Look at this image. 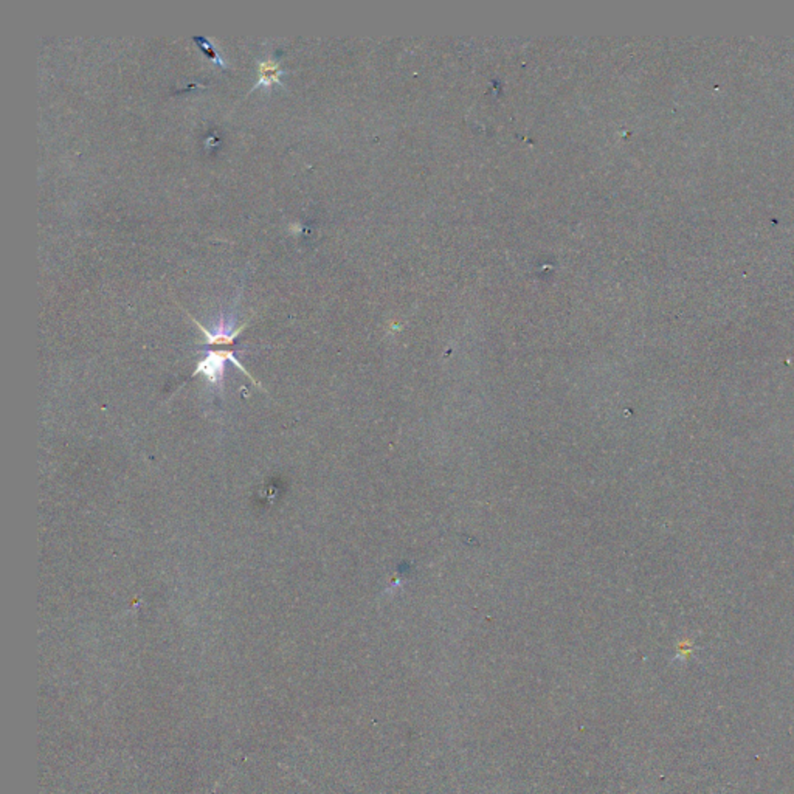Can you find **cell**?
Returning a JSON list of instances; mask_svg holds the SVG:
<instances>
[{"instance_id": "1", "label": "cell", "mask_w": 794, "mask_h": 794, "mask_svg": "<svg viewBox=\"0 0 794 794\" xmlns=\"http://www.w3.org/2000/svg\"><path fill=\"white\" fill-rule=\"evenodd\" d=\"M227 362H231L236 368H239L240 371L244 372V374H247L255 382V379L250 376V372H248L243 367V363L238 360L235 349H208L207 355L202 360H199L196 371L193 372L191 377L204 376L208 384L221 385L224 377H225Z\"/></svg>"}, {"instance_id": "2", "label": "cell", "mask_w": 794, "mask_h": 794, "mask_svg": "<svg viewBox=\"0 0 794 794\" xmlns=\"http://www.w3.org/2000/svg\"><path fill=\"white\" fill-rule=\"evenodd\" d=\"M193 322L196 323V326L202 332H204V336L207 338L205 346H227L231 349L235 346L238 336L245 329L247 326V323H244L243 326L236 328V318L233 314L231 315L222 314L219 320H217V323L212 328V331L204 328V326H202L197 320H194V318Z\"/></svg>"}, {"instance_id": "3", "label": "cell", "mask_w": 794, "mask_h": 794, "mask_svg": "<svg viewBox=\"0 0 794 794\" xmlns=\"http://www.w3.org/2000/svg\"><path fill=\"white\" fill-rule=\"evenodd\" d=\"M284 68L281 66V62H279L276 58L274 56H267L266 59H261L258 62V83L255 84V87L252 89H266L270 90L274 85H279V87H284V84L281 81V78L284 75Z\"/></svg>"}, {"instance_id": "4", "label": "cell", "mask_w": 794, "mask_h": 794, "mask_svg": "<svg viewBox=\"0 0 794 794\" xmlns=\"http://www.w3.org/2000/svg\"><path fill=\"white\" fill-rule=\"evenodd\" d=\"M194 41H196V42L202 47V50H204V51L208 54V56L213 59V62H214L216 66H219V67H222V68H227V67H228L227 62H225V61L219 56V53L216 51L213 41H208V39L204 37V36H194Z\"/></svg>"}]
</instances>
